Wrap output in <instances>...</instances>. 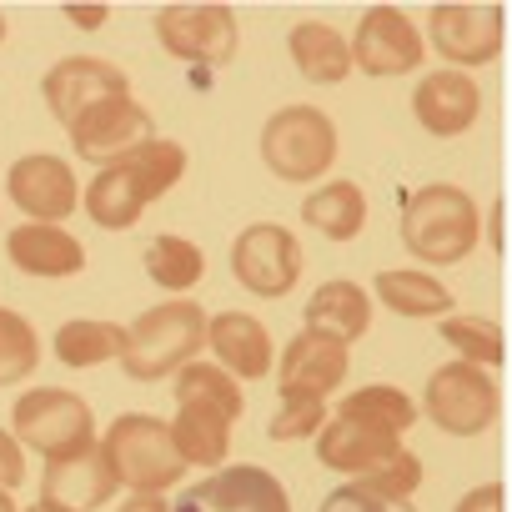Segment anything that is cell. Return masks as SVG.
<instances>
[{
	"label": "cell",
	"instance_id": "74e56055",
	"mask_svg": "<svg viewBox=\"0 0 512 512\" xmlns=\"http://www.w3.org/2000/svg\"><path fill=\"white\" fill-rule=\"evenodd\" d=\"M61 11H66V21H71V26H81V31H101V26H106V16H111L106 6H61Z\"/></svg>",
	"mask_w": 512,
	"mask_h": 512
},
{
	"label": "cell",
	"instance_id": "ac0fdd59",
	"mask_svg": "<svg viewBox=\"0 0 512 512\" xmlns=\"http://www.w3.org/2000/svg\"><path fill=\"white\" fill-rule=\"evenodd\" d=\"M206 347L216 352V367L236 382H256L277 367V347L262 317L246 312H216L206 317Z\"/></svg>",
	"mask_w": 512,
	"mask_h": 512
},
{
	"label": "cell",
	"instance_id": "4fadbf2b",
	"mask_svg": "<svg viewBox=\"0 0 512 512\" xmlns=\"http://www.w3.org/2000/svg\"><path fill=\"white\" fill-rule=\"evenodd\" d=\"M6 196L16 211H26V221H41V226H61L66 216L81 211V181L71 161L46 156V151H31L6 171Z\"/></svg>",
	"mask_w": 512,
	"mask_h": 512
},
{
	"label": "cell",
	"instance_id": "ba28073f",
	"mask_svg": "<svg viewBox=\"0 0 512 512\" xmlns=\"http://www.w3.org/2000/svg\"><path fill=\"white\" fill-rule=\"evenodd\" d=\"M231 277L251 297H287L302 282V241L282 221H251L231 241Z\"/></svg>",
	"mask_w": 512,
	"mask_h": 512
},
{
	"label": "cell",
	"instance_id": "d6a6232c",
	"mask_svg": "<svg viewBox=\"0 0 512 512\" xmlns=\"http://www.w3.org/2000/svg\"><path fill=\"white\" fill-rule=\"evenodd\" d=\"M322 422H327V402H322V397H297V392H287L282 407H277L272 422H267V437H272V442H307V437L322 432Z\"/></svg>",
	"mask_w": 512,
	"mask_h": 512
},
{
	"label": "cell",
	"instance_id": "3957f363",
	"mask_svg": "<svg viewBox=\"0 0 512 512\" xmlns=\"http://www.w3.org/2000/svg\"><path fill=\"white\" fill-rule=\"evenodd\" d=\"M206 347V312L191 297H171L161 307H146L121 342V372L131 382H161L166 372H181L186 362H196V352Z\"/></svg>",
	"mask_w": 512,
	"mask_h": 512
},
{
	"label": "cell",
	"instance_id": "277c9868",
	"mask_svg": "<svg viewBox=\"0 0 512 512\" xmlns=\"http://www.w3.org/2000/svg\"><path fill=\"white\" fill-rule=\"evenodd\" d=\"M116 487H131V492H166L186 477V462L181 452L171 447V432L161 417L151 412H121L106 437L96 442Z\"/></svg>",
	"mask_w": 512,
	"mask_h": 512
},
{
	"label": "cell",
	"instance_id": "836d02e7",
	"mask_svg": "<svg viewBox=\"0 0 512 512\" xmlns=\"http://www.w3.org/2000/svg\"><path fill=\"white\" fill-rule=\"evenodd\" d=\"M317 512H417V502L387 497V492H377L372 482L352 477V482H342L337 492H327V502H322Z\"/></svg>",
	"mask_w": 512,
	"mask_h": 512
},
{
	"label": "cell",
	"instance_id": "52a82bcc",
	"mask_svg": "<svg viewBox=\"0 0 512 512\" xmlns=\"http://www.w3.org/2000/svg\"><path fill=\"white\" fill-rule=\"evenodd\" d=\"M417 412L447 437H482L497 422V382L472 362H447L427 377Z\"/></svg>",
	"mask_w": 512,
	"mask_h": 512
},
{
	"label": "cell",
	"instance_id": "cb8c5ba5",
	"mask_svg": "<svg viewBox=\"0 0 512 512\" xmlns=\"http://www.w3.org/2000/svg\"><path fill=\"white\" fill-rule=\"evenodd\" d=\"M231 427H236V422H226L221 412H206V407H176V417L166 422L171 447L181 452V462H186V467H206V472H216V467L226 462V452H231Z\"/></svg>",
	"mask_w": 512,
	"mask_h": 512
},
{
	"label": "cell",
	"instance_id": "f35d334b",
	"mask_svg": "<svg viewBox=\"0 0 512 512\" xmlns=\"http://www.w3.org/2000/svg\"><path fill=\"white\" fill-rule=\"evenodd\" d=\"M116 512H171V507H166V497H161V492H131Z\"/></svg>",
	"mask_w": 512,
	"mask_h": 512
},
{
	"label": "cell",
	"instance_id": "603a6c76",
	"mask_svg": "<svg viewBox=\"0 0 512 512\" xmlns=\"http://www.w3.org/2000/svg\"><path fill=\"white\" fill-rule=\"evenodd\" d=\"M287 51H292V66L312 81V86H342L352 76V51H347V36L327 21H297L292 36H287Z\"/></svg>",
	"mask_w": 512,
	"mask_h": 512
},
{
	"label": "cell",
	"instance_id": "7c38bea8",
	"mask_svg": "<svg viewBox=\"0 0 512 512\" xmlns=\"http://www.w3.org/2000/svg\"><path fill=\"white\" fill-rule=\"evenodd\" d=\"M171 512H292V497L267 467H216L206 482L176 492Z\"/></svg>",
	"mask_w": 512,
	"mask_h": 512
},
{
	"label": "cell",
	"instance_id": "83f0119b",
	"mask_svg": "<svg viewBox=\"0 0 512 512\" xmlns=\"http://www.w3.org/2000/svg\"><path fill=\"white\" fill-rule=\"evenodd\" d=\"M176 407H206V412H221L226 422L241 417L246 397H241V382L226 377L221 367L211 362H186L176 372Z\"/></svg>",
	"mask_w": 512,
	"mask_h": 512
},
{
	"label": "cell",
	"instance_id": "f1b7e54d",
	"mask_svg": "<svg viewBox=\"0 0 512 512\" xmlns=\"http://www.w3.org/2000/svg\"><path fill=\"white\" fill-rule=\"evenodd\" d=\"M146 277L161 292H191L206 277V256H201V246L191 236H171L166 231V236H156L146 246Z\"/></svg>",
	"mask_w": 512,
	"mask_h": 512
},
{
	"label": "cell",
	"instance_id": "2e32d148",
	"mask_svg": "<svg viewBox=\"0 0 512 512\" xmlns=\"http://www.w3.org/2000/svg\"><path fill=\"white\" fill-rule=\"evenodd\" d=\"M402 452V437L352 417V412H332L317 432V462L327 472H342L347 482L352 477H372L377 467H387L392 457Z\"/></svg>",
	"mask_w": 512,
	"mask_h": 512
},
{
	"label": "cell",
	"instance_id": "8992f818",
	"mask_svg": "<svg viewBox=\"0 0 512 512\" xmlns=\"http://www.w3.org/2000/svg\"><path fill=\"white\" fill-rule=\"evenodd\" d=\"M262 161L277 181H317L337 166V121L322 106H282L262 126Z\"/></svg>",
	"mask_w": 512,
	"mask_h": 512
},
{
	"label": "cell",
	"instance_id": "e0dca14e",
	"mask_svg": "<svg viewBox=\"0 0 512 512\" xmlns=\"http://www.w3.org/2000/svg\"><path fill=\"white\" fill-rule=\"evenodd\" d=\"M116 497V477L101 457V447H86L76 457H61V462H46V477H41V512H96Z\"/></svg>",
	"mask_w": 512,
	"mask_h": 512
},
{
	"label": "cell",
	"instance_id": "9c48e42d",
	"mask_svg": "<svg viewBox=\"0 0 512 512\" xmlns=\"http://www.w3.org/2000/svg\"><path fill=\"white\" fill-rule=\"evenodd\" d=\"M151 31L166 56H176L196 71H216L236 56V11L231 6H161L151 16Z\"/></svg>",
	"mask_w": 512,
	"mask_h": 512
},
{
	"label": "cell",
	"instance_id": "d6986e66",
	"mask_svg": "<svg viewBox=\"0 0 512 512\" xmlns=\"http://www.w3.org/2000/svg\"><path fill=\"white\" fill-rule=\"evenodd\" d=\"M412 116L422 121V131L452 141V136H462V131L477 126V116H482V91H477L472 76L442 66V71H432V76L417 81V91H412Z\"/></svg>",
	"mask_w": 512,
	"mask_h": 512
},
{
	"label": "cell",
	"instance_id": "4316f807",
	"mask_svg": "<svg viewBox=\"0 0 512 512\" xmlns=\"http://www.w3.org/2000/svg\"><path fill=\"white\" fill-rule=\"evenodd\" d=\"M121 342H126V327L121 322H101V317H71L56 327V362L71 367V372H86V367H106L121 357Z\"/></svg>",
	"mask_w": 512,
	"mask_h": 512
},
{
	"label": "cell",
	"instance_id": "ab89813d",
	"mask_svg": "<svg viewBox=\"0 0 512 512\" xmlns=\"http://www.w3.org/2000/svg\"><path fill=\"white\" fill-rule=\"evenodd\" d=\"M0 512H21V507H16V497H11V492H0Z\"/></svg>",
	"mask_w": 512,
	"mask_h": 512
},
{
	"label": "cell",
	"instance_id": "6da1fadb",
	"mask_svg": "<svg viewBox=\"0 0 512 512\" xmlns=\"http://www.w3.org/2000/svg\"><path fill=\"white\" fill-rule=\"evenodd\" d=\"M186 176V146L171 136H151L136 151L116 156L86 186V216L101 231H131L151 201H161Z\"/></svg>",
	"mask_w": 512,
	"mask_h": 512
},
{
	"label": "cell",
	"instance_id": "484cf974",
	"mask_svg": "<svg viewBox=\"0 0 512 512\" xmlns=\"http://www.w3.org/2000/svg\"><path fill=\"white\" fill-rule=\"evenodd\" d=\"M302 221L327 241H357L367 226V196L357 181H327L302 201Z\"/></svg>",
	"mask_w": 512,
	"mask_h": 512
},
{
	"label": "cell",
	"instance_id": "d4e9b609",
	"mask_svg": "<svg viewBox=\"0 0 512 512\" xmlns=\"http://www.w3.org/2000/svg\"><path fill=\"white\" fill-rule=\"evenodd\" d=\"M377 302L407 322H427V317H452L457 297L432 277V272H377L372 282Z\"/></svg>",
	"mask_w": 512,
	"mask_h": 512
},
{
	"label": "cell",
	"instance_id": "5b68a950",
	"mask_svg": "<svg viewBox=\"0 0 512 512\" xmlns=\"http://www.w3.org/2000/svg\"><path fill=\"white\" fill-rule=\"evenodd\" d=\"M11 437L26 452H41L46 462H61V457H76V452L96 447V412L71 387H31L11 407Z\"/></svg>",
	"mask_w": 512,
	"mask_h": 512
},
{
	"label": "cell",
	"instance_id": "1f68e13d",
	"mask_svg": "<svg viewBox=\"0 0 512 512\" xmlns=\"http://www.w3.org/2000/svg\"><path fill=\"white\" fill-rule=\"evenodd\" d=\"M36 367H41V337H36V327L21 312L0 307V387L26 382Z\"/></svg>",
	"mask_w": 512,
	"mask_h": 512
},
{
	"label": "cell",
	"instance_id": "7a4b0ae2",
	"mask_svg": "<svg viewBox=\"0 0 512 512\" xmlns=\"http://www.w3.org/2000/svg\"><path fill=\"white\" fill-rule=\"evenodd\" d=\"M477 236H482L477 201L452 181H432L402 201V246L427 267L467 262L477 251Z\"/></svg>",
	"mask_w": 512,
	"mask_h": 512
},
{
	"label": "cell",
	"instance_id": "f546056e",
	"mask_svg": "<svg viewBox=\"0 0 512 512\" xmlns=\"http://www.w3.org/2000/svg\"><path fill=\"white\" fill-rule=\"evenodd\" d=\"M337 412H352V417H362V422H372V427H382V432H392V437H407L412 422L422 417L417 402H412L402 387H392V382H372V387L347 392Z\"/></svg>",
	"mask_w": 512,
	"mask_h": 512
},
{
	"label": "cell",
	"instance_id": "7402d4cb",
	"mask_svg": "<svg viewBox=\"0 0 512 512\" xmlns=\"http://www.w3.org/2000/svg\"><path fill=\"white\" fill-rule=\"evenodd\" d=\"M302 322H307V332L352 347L357 337L372 332V292H367L362 282H352V277H332V282H322V287L307 297Z\"/></svg>",
	"mask_w": 512,
	"mask_h": 512
},
{
	"label": "cell",
	"instance_id": "5bb4252c",
	"mask_svg": "<svg viewBox=\"0 0 512 512\" xmlns=\"http://www.w3.org/2000/svg\"><path fill=\"white\" fill-rule=\"evenodd\" d=\"M66 136H71V151H76L81 161L111 166L116 156L136 151L141 141H151V136H156V121H151V111H146L136 96H111V101L91 106L86 116H76V121L66 126Z\"/></svg>",
	"mask_w": 512,
	"mask_h": 512
},
{
	"label": "cell",
	"instance_id": "8d00e7d4",
	"mask_svg": "<svg viewBox=\"0 0 512 512\" xmlns=\"http://www.w3.org/2000/svg\"><path fill=\"white\" fill-rule=\"evenodd\" d=\"M452 512H507V497H502L497 482H482V487L462 492V502H457Z\"/></svg>",
	"mask_w": 512,
	"mask_h": 512
},
{
	"label": "cell",
	"instance_id": "30bf717a",
	"mask_svg": "<svg viewBox=\"0 0 512 512\" xmlns=\"http://www.w3.org/2000/svg\"><path fill=\"white\" fill-rule=\"evenodd\" d=\"M502 36H507V16L502 6H432L427 11V41L447 71H472V66H492L502 56Z\"/></svg>",
	"mask_w": 512,
	"mask_h": 512
},
{
	"label": "cell",
	"instance_id": "60d3db41",
	"mask_svg": "<svg viewBox=\"0 0 512 512\" xmlns=\"http://www.w3.org/2000/svg\"><path fill=\"white\" fill-rule=\"evenodd\" d=\"M0 41H6V11H0Z\"/></svg>",
	"mask_w": 512,
	"mask_h": 512
},
{
	"label": "cell",
	"instance_id": "9a60e30c",
	"mask_svg": "<svg viewBox=\"0 0 512 512\" xmlns=\"http://www.w3.org/2000/svg\"><path fill=\"white\" fill-rule=\"evenodd\" d=\"M41 91H46L51 116H56L61 126H71V121L86 116L91 106H101V101H111V96H131V81H126L121 66H111V61H101V56H66V61H56V66L46 71Z\"/></svg>",
	"mask_w": 512,
	"mask_h": 512
},
{
	"label": "cell",
	"instance_id": "44dd1931",
	"mask_svg": "<svg viewBox=\"0 0 512 512\" xmlns=\"http://www.w3.org/2000/svg\"><path fill=\"white\" fill-rule=\"evenodd\" d=\"M347 372H352V362H347L342 342L317 337V332H297L287 342L282 362H277V387H282V397L297 392V397H322L327 402V392H337L347 382Z\"/></svg>",
	"mask_w": 512,
	"mask_h": 512
},
{
	"label": "cell",
	"instance_id": "ffe728a7",
	"mask_svg": "<svg viewBox=\"0 0 512 512\" xmlns=\"http://www.w3.org/2000/svg\"><path fill=\"white\" fill-rule=\"evenodd\" d=\"M6 251L11 267L41 282H66L86 272V246L66 231V226H41V221H21L6 231Z\"/></svg>",
	"mask_w": 512,
	"mask_h": 512
},
{
	"label": "cell",
	"instance_id": "d590c367",
	"mask_svg": "<svg viewBox=\"0 0 512 512\" xmlns=\"http://www.w3.org/2000/svg\"><path fill=\"white\" fill-rule=\"evenodd\" d=\"M26 482V447L0 427V492H16Z\"/></svg>",
	"mask_w": 512,
	"mask_h": 512
},
{
	"label": "cell",
	"instance_id": "b9f144b4",
	"mask_svg": "<svg viewBox=\"0 0 512 512\" xmlns=\"http://www.w3.org/2000/svg\"><path fill=\"white\" fill-rule=\"evenodd\" d=\"M26 512H41V507H26Z\"/></svg>",
	"mask_w": 512,
	"mask_h": 512
},
{
	"label": "cell",
	"instance_id": "4dcf8cb0",
	"mask_svg": "<svg viewBox=\"0 0 512 512\" xmlns=\"http://www.w3.org/2000/svg\"><path fill=\"white\" fill-rule=\"evenodd\" d=\"M442 342L457 352V362H472V367H502L507 362V342H502V327L497 322H487V317H462V312H452V317H442Z\"/></svg>",
	"mask_w": 512,
	"mask_h": 512
},
{
	"label": "cell",
	"instance_id": "e575fe53",
	"mask_svg": "<svg viewBox=\"0 0 512 512\" xmlns=\"http://www.w3.org/2000/svg\"><path fill=\"white\" fill-rule=\"evenodd\" d=\"M362 482H372L377 492H387V497H407L412 502V492L422 487V462H417V452H397L387 467H377L372 477H362Z\"/></svg>",
	"mask_w": 512,
	"mask_h": 512
},
{
	"label": "cell",
	"instance_id": "8fae6325",
	"mask_svg": "<svg viewBox=\"0 0 512 512\" xmlns=\"http://www.w3.org/2000/svg\"><path fill=\"white\" fill-rule=\"evenodd\" d=\"M347 51H352V71H362V76H372V81L407 76V71H417V66L427 61L422 31H417V26L407 21V11H397V6H372V11L357 21Z\"/></svg>",
	"mask_w": 512,
	"mask_h": 512
}]
</instances>
